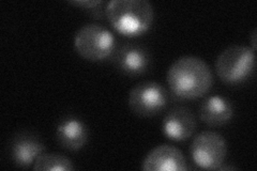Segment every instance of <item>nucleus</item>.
<instances>
[{
  "mask_svg": "<svg viewBox=\"0 0 257 171\" xmlns=\"http://www.w3.org/2000/svg\"><path fill=\"white\" fill-rule=\"evenodd\" d=\"M234 104L227 97L215 94L206 96L200 103L198 116L209 126H221L234 117Z\"/></svg>",
  "mask_w": 257,
  "mask_h": 171,
  "instance_id": "obj_12",
  "label": "nucleus"
},
{
  "mask_svg": "<svg viewBox=\"0 0 257 171\" xmlns=\"http://www.w3.org/2000/svg\"><path fill=\"white\" fill-rule=\"evenodd\" d=\"M45 150L41 137L30 131L18 132L10 142L11 159L20 168L30 167Z\"/></svg>",
  "mask_w": 257,
  "mask_h": 171,
  "instance_id": "obj_8",
  "label": "nucleus"
},
{
  "mask_svg": "<svg viewBox=\"0 0 257 171\" xmlns=\"http://www.w3.org/2000/svg\"><path fill=\"white\" fill-rule=\"evenodd\" d=\"M190 153L193 161L202 169L219 170L227 154L225 138L214 131H204L193 139Z\"/></svg>",
  "mask_w": 257,
  "mask_h": 171,
  "instance_id": "obj_6",
  "label": "nucleus"
},
{
  "mask_svg": "<svg viewBox=\"0 0 257 171\" xmlns=\"http://www.w3.org/2000/svg\"><path fill=\"white\" fill-rule=\"evenodd\" d=\"M170 101L166 88L156 81H142L128 92L127 105L140 117H154L162 112Z\"/></svg>",
  "mask_w": 257,
  "mask_h": 171,
  "instance_id": "obj_5",
  "label": "nucleus"
},
{
  "mask_svg": "<svg viewBox=\"0 0 257 171\" xmlns=\"http://www.w3.org/2000/svg\"><path fill=\"white\" fill-rule=\"evenodd\" d=\"M111 59L118 71L131 77L146 74L152 63L148 48L136 43H126L118 47Z\"/></svg>",
  "mask_w": 257,
  "mask_h": 171,
  "instance_id": "obj_7",
  "label": "nucleus"
},
{
  "mask_svg": "<svg viewBox=\"0 0 257 171\" xmlns=\"http://www.w3.org/2000/svg\"><path fill=\"white\" fill-rule=\"evenodd\" d=\"M74 48L82 58L98 62L110 58L115 53L116 39L106 27L96 23H89L76 31Z\"/></svg>",
  "mask_w": 257,
  "mask_h": 171,
  "instance_id": "obj_3",
  "label": "nucleus"
},
{
  "mask_svg": "<svg viewBox=\"0 0 257 171\" xmlns=\"http://www.w3.org/2000/svg\"><path fill=\"white\" fill-rule=\"evenodd\" d=\"M102 3V0H71V2H69V4L82 8V9H86L87 11L93 9V8Z\"/></svg>",
  "mask_w": 257,
  "mask_h": 171,
  "instance_id": "obj_14",
  "label": "nucleus"
},
{
  "mask_svg": "<svg viewBox=\"0 0 257 171\" xmlns=\"http://www.w3.org/2000/svg\"><path fill=\"white\" fill-rule=\"evenodd\" d=\"M74 168L73 162L69 157L58 153L45 152L36 159L34 165L36 171H71Z\"/></svg>",
  "mask_w": 257,
  "mask_h": 171,
  "instance_id": "obj_13",
  "label": "nucleus"
},
{
  "mask_svg": "<svg viewBox=\"0 0 257 171\" xmlns=\"http://www.w3.org/2000/svg\"><path fill=\"white\" fill-rule=\"evenodd\" d=\"M142 169L147 171H184L188 169L182 152L171 144H160L143 160Z\"/></svg>",
  "mask_w": 257,
  "mask_h": 171,
  "instance_id": "obj_10",
  "label": "nucleus"
},
{
  "mask_svg": "<svg viewBox=\"0 0 257 171\" xmlns=\"http://www.w3.org/2000/svg\"><path fill=\"white\" fill-rule=\"evenodd\" d=\"M89 132L85 122L76 116L68 115L59 120L56 126V140L61 148L70 151L83 149L88 141Z\"/></svg>",
  "mask_w": 257,
  "mask_h": 171,
  "instance_id": "obj_11",
  "label": "nucleus"
},
{
  "mask_svg": "<svg viewBox=\"0 0 257 171\" xmlns=\"http://www.w3.org/2000/svg\"><path fill=\"white\" fill-rule=\"evenodd\" d=\"M166 80L175 96L182 100H195L210 90L213 75L210 67L202 58L183 56L168 69Z\"/></svg>",
  "mask_w": 257,
  "mask_h": 171,
  "instance_id": "obj_1",
  "label": "nucleus"
},
{
  "mask_svg": "<svg viewBox=\"0 0 257 171\" xmlns=\"http://www.w3.org/2000/svg\"><path fill=\"white\" fill-rule=\"evenodd\" d=\"M105 15L118 34L128 38L144 35L155 21L154 7L148 0H111Z\"/></svg>",
  "mask_w": 257,
  "mask_h": 171,
  "instance_id": "obj_2",
  "label": "nucleus"
},
{
  "mask_svg": "<svg viewBox=\"0 0 257 171\" xmlns=\"http://www.w3.org/2000/svg\"><path fill=\"white\" fill-rule=\"evenodd\" d=\"M255 68V51L244 45H231L219 55L215 61L216 75L225 84H242Z\"/></svg>",
  "mask_w": 257,
  "mask_h": 171,
  "instance_id": "obj_4",
  "label": "nucleus"
},
{
  "mask_svg": "<svg viewBox=\"0 0 257 171\" xmlns=\"http://www.w3.org/2000/svg\"><path fill=\"white\" fill-rule=\"evenodd\" d=\"M251 36H252L251 37V43H252V47L251 48H252L253 51H255V48H256V29L253 30Z\"/></svg>",
  "mask_w": 257,
  "mask_h": 171,
  "instance_id": "obj_15",
  "label": "nucleus"
},
{
  "mask_svg": "<svg viewBox=\"0 0 257 171\" xmlns=\"http://www.w3.org/2000/svg\"><path fill=\"white\" fill-rule=\"evenodd\" d=\"M197 126L196 117L186 106H176L168 111L162 122V132L173 141L188 140Z\"/></svg>",
  "mask_w": 257,
  "mask_h": 171,
  "instance_id": "obj_9",
  "label": "nucleus"
}]
</instances>
